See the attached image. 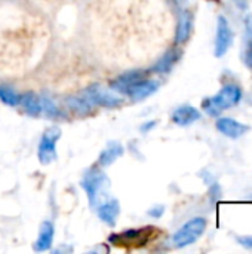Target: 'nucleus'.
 <instances>
[{"instance_id": "obj_18", "label": "nucleus", "mask_w": 252, "mask_h": 254, "mask_svg": "<svg viewBox=\"0 0 252 254\" xmlns=\"http://www.w3.org/2000/svg\"><path fill=\"white\" fill-rule=\"evenodd\" d=\"M0 100L7 106H18L21 103V95L10 86H0Z\"/></svg>"}, {"instance_id": "obj_14", "label": "nucleus", "mask_w": 252, "mask_h": 254, "mask_svg": "<svg viewBox=\"0 0 252 254\" xmlns=\"http://www.w3.org/2000/svg\"><path fill=\"white\" fill-rule=\"evenodd\" d=\"M21 103L28 115L37 116L42 112V98L37 97L34 92H27L21 97Z\"/></svg>"}, {"instance_id": "obj_13", "label": "nucleus", "mask_w": 252, "mask_h": 254, "mask_svg": "<svg viewBox=\"0 0 252 254\" xmlns=\"http://www.w3.org/2000/svg\"><path fill=\"white\" fill-rule=\"evenodd\" d=\"M53 241V225L50 222H43L40 226L39 238L34 244V250L37 252H45L49 250Z\"/></svg>"}, {"instance_id": "obj_23", "label": "nucleus", "mask_w": 252, "mask_h": 254, "mask_svg": "<svg viewBox=\"0 0 252 254\" xmlns=\"http://www.w3.org/2000/svg\"><path fill=\"white\" fill-rule=\"evenodd\" d=\"M174 1H175L177 4H183V3H186L187 0H174Z\"/></svg>"}, {"instance_id": "obj_3", "label": "nucleus", "mask_w": 252, "mask_h": 254, "mask_svg": "<svg viewBox=\"0 0 252 254\" xmlns=\"http://www.w3.org/2000/svg\"><path fill=\"white\" fill-rule=\"evenodd\" d=\"M108 183V179L105 177V174L100 170L97 171H89L86 173L83 182H82V188L86 190L88 193V198H89V202L92 205H97L98 204V196H100V192L102 190V188Z\"/></svg>"}, {"instance_id": "obj_1", "label": "nucleus", "mask_w": 252, "mask_h": 254, "mask_svg": "<svg viewBox=\"0 0 252 254\" xmlns=\"http://www.w3.org/2000/svg\"><path fill=\"white\" fill-rule=\"evenodd\" d=\"M241 100H242V89L238 85H226L214 97L205 98L202 101V109L209 116H220L223 110L238 106Z\"/></svg>"}, {"instance_id": "obj_10", "label": "nucleus", "mask_w": 252, "mask_h": 254, "mask_svg": "<svg viewBox=\"0 0 252 254\" xmlns=\"http://www.w3.org/2000/svg\"><path fill=\"white\" fill-rule=\"evenodd\" d=\"M199 119H201V112L192 106H181L172 113L174 124H177L180 127H187Z\"/></svg>"}, {"instance_id": "obj_16", "label": "nucleus", "mask_w": 252, "mask_h": 254, "mask_svg": "<svg viewBox=\"0 0 252 254\" xmlns=\"http://www.w3.org/2000/svg\"><path fill=\"white\" fill-rule=\"evenodd\" d=\"M67 104L71 110L80 113V115H85V113H89L92 109H94V104L89 98H86L85 95L83 97H70L67 100Z\"/></svg>"}, {"instance_id": "obj_20", "label": "nucleus", "mask_w": 252, "mask_h": 254, "mask_svg": "<svg viewBox=\"0 0 252 254\" xmlns=\"http://www.w3.org/2000/svg\"><path fill=\"white\" fill-rule=\"evenodd\" d=\"M42 112H46V115H48L49 118H56V116H59L58 107L55 106L53 100H50V98H42Z\"/></svg>"}, {"instance_id": "obj_4", "label": "nucleus", "mask_w": 252, "mask_h": 254, "mask_svg": "<svg viewBox=\"0 0 252 254\" xmlns=\"http://www.w3.org/2000/svg\"><path fill=\"white\" fill-rule=\"evenodd\" d=\"M61 137V131L56 127L49 128L40 140L39 144V159L42 164H49L56 158L55 144Z\"/></svg>"}, {"instance_id": "obj_8", "label": "nucleus", "mask_w": 252, "mask_h": 254, "mask_svg": "<svg viewBox=\"0 0 252 254\" xmlns=\"http://www.w3.org/2000/svg\"><path fill=\"white\" fill-rule=\"evenodd\" d=\"M215 127L223 135H226L229 138H239L250 129L245 124H241L232 118H220L217 121Z\"/></svg>"}, {"instance_id": "obj_12", "label": "nucleus", "mask_w": 252, "mask_h": 254, "mask_svg": "<svg viewBox=\"0 0 252 254\" xmlns=\"http://www.w3.org/2000/svg\"><path fill=\"white\" fill-rule=\"evenodd\" d=\"M119 211H120V205L117 201L111 199V201H107L104 204H101L98 207V216L102 222H105L107 225L113 226L116 223V219L119 216Z\"/></svg>"}, {"instance_id": "obj_15", "label": "nucleus", "mask_w": 252, "mask_h": 254, "mask_svg": "<svg viewBox=\"0 0 252 254\" xmlns=\"http://www.w3.org/2000/svg\"><path fill=\"white\" fill-rule=\"evenodd\" d=\"M123 155V147H122V144H119V143H110L108 146H107V149L101 153V156H100V165H102V167H107V165H110V164H113L119 156H122Z\"/></svg>"}, {"instance_id": "obj_6", "label": "nucleus", "mask_w": 252, "mask_h": 254, "mask_svg": "<svg viewBox=\"0 0 252 254\" xmlns=\"http://www.w3.org/2000/svg\"><path fill=\"white\" fill-rule=\"evenodd\" d=\"M233 43V31L229 21L224 16H218L217 21V34H215V57H223L230 49Z\"/></svg>"}, {"instance_id": "obj_19", "label": "nucleus", "mask_w": 252, "mask_h": 254, "mask_svg": "<svg viewBox=\"0 0 252 254\" xmlns=\"http://www.w3.org/2000/svg\"><path fill=\"white\" fill-rule=\"evenodd\" d=\"M247 49H245V64L252 68V16L247 18Z\"/></svg>"}, {"instance_id": "obj_17", "label": "nucleus", "mask_w": 252, "mask_h": 254, "mask_svg": "<svg viewBox=\"0 0 252 254\" xmlns=\"http://www.w3.org/2000/svg\"><path fill=\"white\" fill-rule=\"evenodd\" d=\"M140 79H143V71H138V70H135V71H131V73H128V74H123V76H120L117 80H114L113 82V89H122V91H126L128 89V86H131L134 82H137V80H140Z\"/></svg>"}, {"instance_id": "obj_11", "label": "nucleus", "mask_w": 252, "mask_h": 254, "mask_svg": "<svg viewBox=\"0 0 252 254\" xmlns=\"http://www.w3.org/2000/svg\"><path fill=\"white\" fill-rule=\"evenodd\" d=\"M180 57H181V51L177 49V48H171V49L166 51V52L162 55V58L156 63V65L153 67V70L157 71V73H168V71L175 65V63L180 60Z\"/></svg>"}, {"instance_id": "obj_9", "label": "nucleus", "mask_w": 252, "mask_h": 254, "mask_svg": "<svg viewBox=\"0 0 252 254\" xmlns=\"http://www.w3.org/2000/svg\"><path fill=\"white\" fill-rule=\"evenodd\" d=\"M193 30V15L189 10H183L178 18L177 30H175V43L183 45L190 39Z\"/></svg>"}, {"instance_id": "obj_21", "label": "nucleus", "mask_w": 252, "mask_h": 254, "mask_svg": "<svg viewBox=\"0 0 252 254\" xmlns=\"http://www.w3.org/2000/svg\"><path fill=\"white\" fill-rule=\"evenodd\" d=\"M238 243L245 247V249H252V237H238Z\"/></svg>"}, {"instance_id": "obj_22", "label": "nucleus", "mask_w": 252, "mask_h": 254, "mask_svg": "<svg viewBox=\"0 0 252 254\" xmlns=\"http://www.w3.org/2000/svg\"><path fill=\"white\" fill-rule=\"evenodd\" d=\"M163 211H165V208H163V207H157V208L150 210L149 213H150V216H153V217H160V216L163 214Z\"/></svg>"}, {"instance_id": "obj_7", "label": "nucleus", "mask_w": 252, "mask_h": 254, "mask_svg": "<svg viewBox=\"0 0 252 254\" xmlns=\"http://www.w3.org/2000/svg\"><path fill=\"white\" fill-rule=\"evenodd\" d=\"M159 88V82L153 80V79H140L137 82H134L131 86H128L126 92L128 95L135 100V101H141L147 97H150L151 94H154Z\"/></svg>"}, {"instance_id": "obj_2", "label": "nucleus", "mask_w": 252, "mask_h": 254, "mask_svg": "<svg viewBox=\"0 0 252 254\" xmlns=\"http://www.w3.org/2000/svg\"><path fill=\"white\" fill-rule=\"evenodd\" d=\"M206 219L203 217H193L186 225H183L172 237V244L177 249H183L187 246L195 244L206 231Z\"/></svg>"}, {"instance_id": "obj_5", "label": "nucleus", "mask_w": 252, "mask_h": 254, "mask_svg": "<svg viewBox=\"0 0 252 254\" xmlns=\"http://www.w3.org/2000/svg\"><path fill=\"white\" fill-rule=\"evenodd\" d=\"M83 95L86 98H89L92 101V104H98V106H102V107H107V109H114V107L122 104V98H119L111 91L104 89V88H101L98 85H94V86L88 88L83 92Z\"/></svg>"}]
</instances>
